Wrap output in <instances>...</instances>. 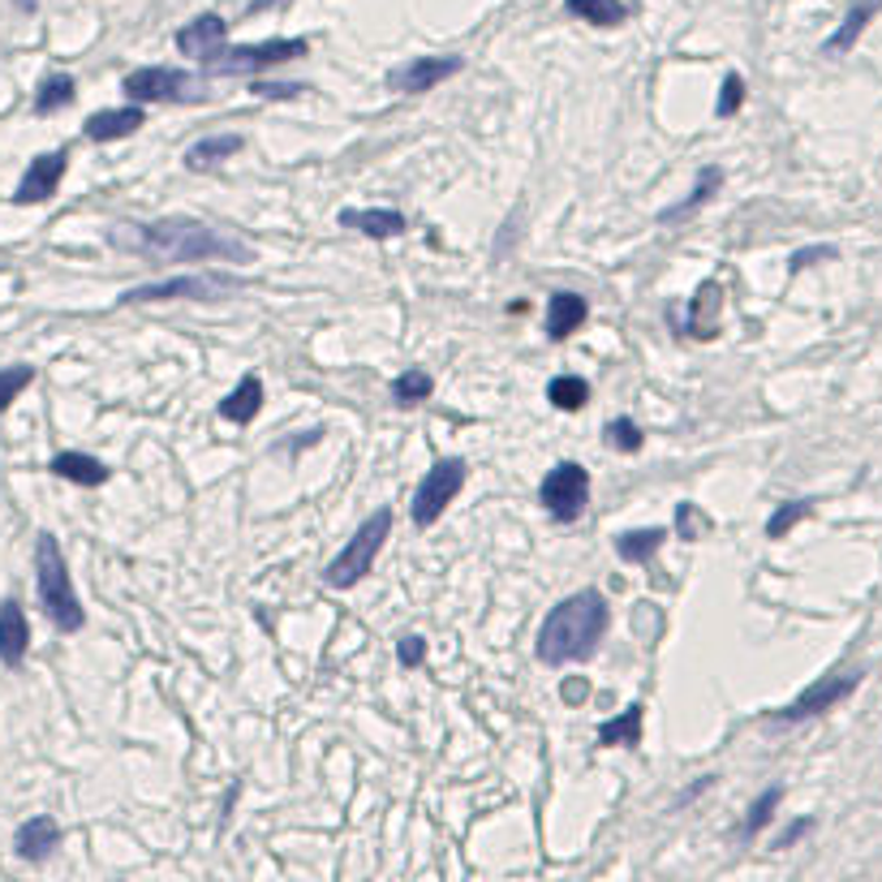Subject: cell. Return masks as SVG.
I'll return each mask as SVG.
<instances>
[{
    "label": "cell",
    "mask_w": 882,
    "mask_h": 882,
    "mask_svg": "<svg viewBox=\"0 0 882 882\" xmlns=\"http://www.w3.org/2000/svg\"><path fill=\"white\" fill-rule=\"evenodd\" d=\"M108 246L126 250L138 259H160V262H255L259 250L241 237V232L216 229L190 216H168V220H151V225H112L108 229Z\"/></svg>",
    "instance_id": "1"
},
{
    "label": "cell",
    "mask_w": 882,
    "mask_h": 882,
    "mask_svg": "<svg viewBox=\"0 0 882 882\" xmlns=\"http://www.w3.org/2000/svg\"><path fill=\"white\" fill-rule=\"evenodd\" d=\"M612 624V607L603 598V589H577L568 598H559L547 612V621L538 624V663L547 667H568V663H586L598 651L603 633Z\"/></svg>",
    "instance_id": "2"
},
{
    "label": "cell",
    "mask_w": 882,
    "mask_h": 882,
    "mask_svg": "<svg viewBox=\"0 0 882 882\" xmlns=\"http://www.w3.org/2000/svg\"><path fill=\"white\" fill-rule=\"evenodd\" d=\"M34 589H39V603H43L48 621L61 633H82L87 612H82V598L73 589V577H69L66 552H61L57 534H48V529L34 538Z\"/></svg>",
    "instance_id": "3"
},
{
    "label": "cell",
    "mask_w": 882,
    "mask_h": 882,
    "mask_svg": "<svg viewBox=\"0 0 882 882\" xmlns=\"http://www.w3.org/2000/svg\"><path fill=\"white\" fill-rule=\"evenodd\" d=\"M297 57H310V39H267V43H225L211 57H202L198 66L211 78H232V73H262V69L289 66Z\"/></svg>",
    "instance_id": "4"
},
{
    "label": "cell",
    "mask_w": 882,
    "mask_h": 882,
    "mask_svg": "<svg viewBox=\"0 0 882 882\" xmlns=\"http://www.w3.org/2000/svg\"><path fill=\"white\" fill-rule=\"evenodd\" d=\"M388 534H393V508H379V513H370V517L358 525V534H354V538L340 547V556H336L324 568L327 586H331V589L358 586L361 577L375 568V556L384 552Z\"/></svg>",
    "instance_id": "5"
},
{
    "label": "cell",
    "mask_w": 882,
    "mask_h": 882,
    "mask_svg": "<svg viewBox=\"0 0 882 882\" xmlns=\"http://www.w3.org/2000/svg\"><path fill=\"white\" fill-rule=\"evenodd\" d=\"M241 289V280L229 271H195V276H172V280H151L133 285L121 294V306H151V301H225Z\"/></svg>",
    "instance_id": "6"
},
{
    "label": "cell",
    "mask_w": 882,
    "mask_h": 882,
    "mask_svg": "<svg viewBox=\"0 0 882 882\" xmlns=\"http://www.w3.org/2000/svg\"><path fill=\"white\" fill-rule=\"evenodd\" d=\"M121 91L133 103H207L211 99L202 73H186V69H168V66L130 69L126 82H121Z\"/></svg>",
    "instance_id": "7"
},
{
    "label": "cell",
    "mask_w": 882,
    "mask_h": 882,
    "mask_svg": "<svg viewBox=\"0 0 882 882\" xmlns=\"http://www.w3.org/2000/svg\"><path fill=\"white\" fill-rule=\"evenodd\" d=\"M465 478H469V465H465L460 457H448V460H439V465H430V469L423 474V483H418V490H414V504H409L414 525L430 529V525L439 522V517H444V508L460 495Z\"/></svg>",
    "instance_id": "8"
},
{
    "label": "cell",
    "mask_w": 882,
    "mask_h": 882,
    "mask_svg": "<svg viewBox=\"0 0 882 882\" xmlns=\"http://www.w3.org/2000/svg\"><path fill=\"white\" fill-rule=\"evenodd\" d=\"M538 504L559 525L582 522V513L589 504V469H582L577 460H559L556 469H547V478L538 483Z\"/></svg>",
    "instance_id": "9"
},
{
    "label": "cell",
    "mask_w": 882,
    "mask_h": 882,
    "mask_svg": "<svg viewBox=\"0 0 882 882\" xmlns=\"http://www.w3.org/2000/svg\"><path fill=\"white\" fill-rule=\"evenodd\" d=\"M861 676H865V672H835V676H822V681H814L810 688H801V697H792L787 706L771 711V720L801 723V720H814V715H826V711H835L844 697L856 693Z\"/></svg>",
    "instance_id": "10"
},
{
    "label": "cell",
    "mask_w": 882,
    "mask_h": 882,
    "mask_svg": "<svg viewBox=\"0 0 882 882\" xmlns=\"http://www.w3.org/2000/svg\"><path fill=\"white\" fill-rule=\"evenodd\" d=\"M460 69H465V57H414V61H405V66H396L388 73V91H396V96H426L439 82L457 78Z\"/></svg>",
    "instance_id": "11"
},
{
    "label": "cell",
    "mask_w": 882,
    "mask_h": 882,
    "mask_svg": "<svg viewBox=\"0 0 882 882\" xmlns=\"http://www.w3.org/2000/svg\"><path fill=\"white\" fill-rule=\"evenodd\" d=\"M66 172H69V151H66V147L34 156V160L27 163V172H22V181H18V190H13V202H18V207L48 202V198L61 190Z\"/></svg>",
    "instance_id": "12"
},
{
    "label": "cell",
    "mask_w": 882,
    "mask_h": 882,
    "mask_svg": "<svg viewBox=\"0 0 882 882\" xmlns=\"http://www.w3.org/2000/svg\"><path fill=\"white\" fill-rule=\"evenodd\" d=\"M172 43H177V52H181V57L202 61V57H211L216 48H225V43H229V22H225L220 13H198V18H190L181 31L172 34Z\"/></svg>",
    "instance_id": "13"
},
{
    "label": "cell",
    "mask_w": 882,
    "mask_h": 882,
    "mask_svg": "<svg viewBox=\"0 0 882 882\" xmlns=\"http://www.w3.org/2000/svg\"><path fill=\"white\" fill-rule=\"evenodd\" d=\"M147 126V103H126V108H103V112H91L87 126H82V138L87 142H117V138H133V133Z\"/></svg>",
    "instance_id": "14"
},
{
    "label": "cell",
    "mask_w": 882,
    "mask_h": 882,
    "mask_svg": "<svg viewBox=\"0 0 882 882\" xmlns=\"http://www.w3.org/2000/svg\"><path fill=\"white\" fill-rule=\"evenodd\" d=\"M27 651H31V621H27L22 603L0 598V663L9 672H18L27 663Z\"/></svg>",
    "instance_id": "15"
},
{
    "label": "cell",
    "mask_w": 882,
    "mask_h": 882,
    "mask_svg": "<svg viewBox=\"0 0 882 882\" xmlns=\"http://www.w3.org/2000/svg\"><path fill=\"white\" fill-rule=\"evenodd\" d=\"M336 225L361 232V237H375V241H388V237H400L409 229L405 211H396V207H345L336 216Z\"/></svg>",
    "instance_id": "16"
},
{
    "label": "cell",
    "mask_w": 882,
    "mask_h": 882,
    "mask_svg": "<svg viewBox=\"0 0 882 882\" xmlns=\"http://www.w3.org/2000/svg\"><path fill=\"white\" fill-rule=\"evenodd\" d=\"M723 319V285L720 280H702L697 294L688 297L685 306V331L697 340H715Z\"/></svg>",
    "instance_id": "17"
},
{
    "label": "cell",
    "mask_w": 882,
    "mask_h": 882,
    "mask_svg": "<svg viewBox=\"0 0 882 882\" xmlns=\"http://www.w3.org/2000/svg\"><path fill=\"white\" fill-rule=\"evenodd\" d=\"M57 849H61V826H57V817L34 814L13 831V852H18L22 861H31V865L48 861Z\"/></svg>",
    "instance_id": "18"
},
{
    "label": "cell",
    "mask_w": 882,
    "mask_h": 882,
    "mask_svg": "<svg viewBox=\"0 0 882 882\" xmlns=\"http://www.w3.org/2000/svg\"><path fill=\"white\" fill-rule=\"evenodd\" d=\"M48 474L66 478L73 487H103L112 478V469L99 457H91V453H57V457L48 460Z\"/></svg>",
    "instance_id": "19"
},
{
    "label": "cell",
    "mask_w": 882,
    "mask_h": 882,
    "mask_svg": "<svg viewBox=\"0 0 882 882\" xmlns=\"http://www.w3.org/2000/svg\"><path fill=\"white\" fill-rule=\"evenodd\" d=\"M720 186H723V168H720V163H706V168H697V181H693L688 198H681L676 207H663V211H658V225H676V220H685V216H693V211H702L711 198L720 195Z\"/></svg>",
    "instance_id": "20"
},
{
    "label": "cell",
    "mask_w": 882,
    "mask_h": 882,
    "mask_svg": "<svg viewBox=\"0 0 882 882\" xmlns=\"http://www.w3.org/2000/svg\"><path fill=\"white\" fill-rule=\"evenodd\" d=\"M586 315H589V301L582 294H568V289H564V294H552L547 297V336H552L556 345L559 340H568L577 327L586 324Z\"/></svg>",
    "instance_id": "21"
},
{
    "label": "cell",
    "mask_w": 882,
    "mask_h": 882,
    "mask_svg": "<svg viewBox=\"0 0 882 882\" xmlns=\"http://www.w3.org/2000/svg\"><path fill=\"white\" fill-rule=\"evenodd\" d=\"M259 409H262V379L259 375H241V379H237V388L220 400V418H225V423H237V426H250L255 418H259Z\"/></svg>",
    "instance_id": "22"
},
{
    "label": "cell",
    "mask_w": 882,
    "mask_h": 882,
    "mask_svg": "<svg viewBox=\"0 0 882 882\" xmlns=\"http://www.w3.org/2000/svg\"><path fill=\"white\" fill-rule=\"evenodd\" d=\"M241 147H246L241 133H211V138H198L195 147L186 151V168H190V172H211V168H220L225 160H232Z\"/></svg>",
    "instance_id": "23"
},
{
    "label": "cell",
    "mask_w": 882,
    "mask_h": 882,
    "mask_svg": "<svg viewBox=\"0 0 882 882\" xmlns=\"http://www.w3.org/2000/svg\"><path fill=\"white\" fill-rule=\"evenodd\" d=\"M879 4H882V0H861V4H852L849 18L840 22V31H835L831 39H826V43H822V52H826V57H840V52H849L852 43L861 39V31L870 27V18L879 13Z\"/></svg>",
    "instance_id": "24"
},
{
    "label": "cell",
    "mask_w": 882,
    "mask_h": 882,
    "mask_svg": "<svg viewBox=\"0 0 882 882\" xmlns=\"http://www.w3.org/2000/svg\"><path fill=\"white\" fill-rule=\"evenodd\" d=\"M642 702H633L624 715H616V720H603L598 723V745H607V750H616V745H642Z\"/></svg>",
    "instance_id": "25"
},
{
    "label": "cell",
    "mask_w": 882,
    "mask_h": 882,
    "mask_svg": "<svg viewBox=\"0 0 882 882\" xmlns=\"http://www.w3.org/2000/svg\"><path fill=\"white\" fill-rule=\"evenodd\" d=\"M564 9L573 18L589 22V27H603V31L624 27V18H628V4L624 0H564Z\"/></svg>",
    "instance_id": "26"
},
{
    "label": "cell",
    "mask_w": 882,
    "mask_h": 882,
    "mask_svg": "<svg viewBox=\"0 0 882 882\" xmlns=\"http://www.w3.org/2000/svg\"><path fill=\"white\" fill-rule=\"evenodd\" d=\"M663 543H667V529H663V525H651V529H628V534L616 538V556H621L624 564H646Z\"/></svg>",
    "instance_id": "27"
},
{
    "label": "cell",
    "mask_w": 882,
    "mask_h": 882,
    "mask_svg": "<svg viewBox=\"0 0 882 882\" xmlns=\"http://www.w3.org/2000/svg\"><path fill=\"white\" fill-rule=\"evenodd\" d=\"M78 96V82L69 78V73H48L43 82H39V91H34V117H52V112H61L69 108Z\"/></svg>",
    "instance_id": "28"
},
{
    "label": "cell",
    "mask_w": 882,
    "mask_h": 882,
    "mask_svg": "<svg viewBox=\"0 0 882 882\" xmlns=\"http://www.w3.org/2000/svg\"><path fill=\"white\" fill-rule=\"evenodd\" d=\"M780 801H784V787L780 784H771L757 801L750 805V814H745V822H741V844H750V840H757L766 826H771V817H775V810H780Z\"/></svg>",
    "instance_id": "29"
},
{
    "label": "cell",
    "mask_w": 882,
    "mask_h": 882,
    "mask_svg": "<svg viewBox=\"0 0 882 882\" xmlns=\"http://www.w3.org/2000/svg\"><path fill=\"white\" fill-rule=\"evenodd\" d=\"M547 400L556 405L559 414H577V409H586L589 405V384L582 375H556V379L547 384Z\"/></svg>",
    "instance_id": "30"
},
{
    "label": "cell",
    "mask_w": 882,
    "mask_h": 882,
    "mask_svg": "<svg viewBox=\"0 0 882 882\" xmlns=\"http://www.w3.org/2000/svg\"><path fill=\"white\" fill-rule=\"evenodd\" d=\"M435 393V375L423 370V366H409L393 379V400L396 405H418V400H430Z\"/></svg>",
    "instance_id": "31"
},
{
    "label": "cell",
    "mask_w": 882,
    "mask_h": 882,
    "mask_svg": "<svg viewBox=\"0 0 882 882\" xmlns=\"http://www.w3.org/2000/svg\"><path fill=\"white\" fill-rule=\"evenodd\" d=\"M603 444L612 448V453H642V444H646V435H642V426L633 423V418H612V423L603 426Z\"/></svg>",
    "instance_id": "32"
},
{
    "label": "cell",
    "mask_w": 882,
    "mask_h": 882,
    "mask_svg": "<svg viewBox=\"0 0 882 882\" xmlns=\"http://www.w3.org/2000/svg\"><path fill=\"white\" fill-rule=\"evenodd\" d=\"M34 384V366H27V361H13V366H0V414L18 400V396L27 393Z\"/></svg>",
    "instance_id": "33"
},
{
    "label": "cell",
    "mask_w": 882,
    "mask_h": 882,
    "mask_svg": "<svg viewBox=\"0 0 882 882\" xmlns=\"http://www.w3.org/2000/svg\"><path fill=\"white\" fill-rule=\"evenodd\" d=\"M810 513H814V499H792V504H780V508L771 513V522H766V538H784L787 529H796Z\"/></svg>",
    "instance_id": "34"
},
{
    "label": "cell",
    "mask_w": 882,
    "mask_h": 882,
    "mask_svg": "<svg viewBox=\"0 0 882 882\" xmlns=\"http://www.w3.org/2000/svg\"><path fill=\"white\" fill-rule=\"evenodd\" d=\"M741 103H745V78L741 73H727L723 78V91H720V99H715V117H736L741 112Z\"/></svg>",
    "instance_id": "35"
},
{
    "label": "cell",
    "mask_w": 882,
    "mask_h": 882,
    "mask_svg": "<svg viewBox=\"0 0 882 882\" xmlns=\"http://www.w3.org/2000/svg\"><path fill=\"white\" fill-rule=\"evenodd\" d=\"M396 658H400L405 667H423V663H426V642L418 637V633L400 637V642H396Z\"/></svg>",
    "instance_id": "36"
},
{
    "label": "cell",
    "mask_w": 882,
    "mask_h": 882,
    "mask_svg": "<svg viewBox=\"0 0 882 882\" xmlns=\"http://www.w3.org/2000/svg\"><path fill=\"white\" fill-rule=\"evenodd\" d=\"M676 525H681V534H685V538H702L711 522H706V517L697 513V504H681V513H676Z\"/></svg>",
    "instance_id": "37"
},
{
    "label": "cell",
    "mask_w": 882,
    "mask_h": 882,
    "mask_svg": "<svg viewBox=\"0 0 882 882\" xmlns=\"http://www.w3.org/2000/svg\"><path fill=\"white\" fill-rule=\"evenodd\" d=\"M250 91L259 99H297L306 87H301V82H255Z\"/></svg>",
    "instance_id": "38"
},
{
    "label": "cell",
    "mask_w": 882,
    "mask_h": 882,
    "mask_svg": "<svg viewBox=\"0 0 882 882\" xmlns=\"http://www.w3.org/2000/svg\"><path fill=\"white\" fill-rule=\"evenodd\" d=\"M814 259H835V250H831V246H810V250H796V255L787 259V271H801V267H810Z\"/></svg>",
    "instance_id": "39"
},
{
    "label": "cell",
    "mask_w": 882,
    "mask_h": 882,
    "mask_svg": "<svg viewBox=\"0 0 882 882\" xmlns=\"http://www.w3.org/2000/svg\"><path fill=\"white\" fill-rule=\"evenodd\" d=\"M810 831H814V817H801V822H792L784 835L775 840V849H792V844H796L801 835H810Z\"/></svg>",
    "instance_id": "40"
},
{
    "label": "cell",
    "mask_w": 882,
    "mask_h": 882,
    "mask_svg": "<svg viewBox=\"0 0 882 882\" xmlns=\"http://www.w3.org/2000/svg\"><path fill=\"white\" fill-rule=\"evenodd\" d=\"M271 4H289V0H250V4H246V18L259 13V9H271Z\"/></svg>",
    "instance_id": "41"
},
{
    "label": "cell",
    "mask_w": 882,
    "mask_h": 882,
    "mask_svg": "<svg viewBox=\"0 0 882 882\" xmlns=\"http://www.w3.org/2000/svg\"><path fill=\"white\" fill-rule=\"evenodd\" d=\"M18 9H27V13H31V9H34V0H18Z\"/></svg>",
    "instance_id": "42"
}]
</instances>
